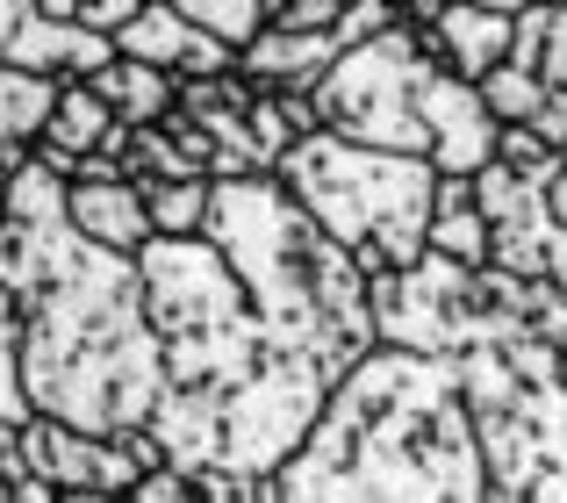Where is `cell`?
Returning <instances> with one entry per match:
<instances>
[{
  "instance_id": "4",
  "label": "cell",
  "mask_w": 567,
  "mask_h": 503,
  "mask_svg": "<svg viewBox=\"0 0 567 503\" xmlns=\"http://www.w3.org/2000/svg\"><path fill=\"white\" fill-rule=\"evenodd\" d=\"M274 181L295 195V209L323 230L367 280L410 274L424 259V224H431V158H395L346 144L331 130L302 137L274 166Z\"/></svg>"
},
{
  "instance_id": "26",
  "label": "cell",
  "mask_w": 567,
  "mask_h": 503,
  "mask_svg": "<svg viewBox=\"0 0 567 503\" xmlns=\"http://www.w3.org/2000/svg\"><path fill=\"white\" fill-rule=\"evenodd\" d=\"M546 280L567 295V230H554V245H546Z\"/></svg>"
},
{
  "instance_id": "23",
  "label": "cell",
  "mask_w": 567,
  "mask_h": 503,
  "mask_svg": "<svg viewBox=\"0 0 567 503\" xmlns=\"http://www.w3.org/2000/svg\"><path fill=\"white\" fill-rule=\"evenodd\" d=\"M144 0H80V29H94V37H115V29L137 14Z\"/></svg>"
},
{
  "instance_id": "18",
  "label": "cell",
  "mask_w": 567,
  "mask_h": 503,
  "mask_svg": "<svg viewBox=\"0 0 567 503\" xmlns=\"http://www.w3.org/2000/svg\"><path fill=\"white\" fill-rule=\"evenodd\" d=\"M0 424H8V432L29 424V403H22V309H14L8 288H0Z\"/></svg>"
},
{
  "instance_id": "24",
  "label": "cell",
  "mask_w": 567,
  "mask_h": 503,
  "mask_svg": "<svg viewBox=\"0 0 567 503\" xmlns=\"http://www.w3.org/2000/svg\"><path fill=\"white\" fill-rule=\"evenodd\" d=\"M29 22H37V8H29V0H0V65H8V51L29 37Z\"/></svg>"
},
{
  "instance_id": "22",
  "label": "cell",
  "mask_w": 567,
  "mask_h": 503,
  "mask_svg": "<svg viewBox=\"0 0 567 503\" xmlns=\"http://www.w3.org/2000/svg\"><path fill=\"white\" fill-rule=\"evenodd\" d=\"M539 80H546V94H567V8H546V37H539Z\"/></svg>"
},
{
  "instance_id": "9",
  "label": "cell",
  "mask_w": 567,
  "mask_h": 503,
  "mask_svg": "<svg viewBox=\"0 0 567 503\" xmlns=\"http://www.w3.org/2000/svg\"><path fill=\"white\" fill-rule=\"evenodd\" d=\"M331 65H338V37H295V29L274 22L237 51V80L251 94H317V80Z\"/></svg>"
},
{
  "instance_id": "19",
  "label": "cell",
  "mask_w": 567,
  "mask_h": 503,
  "mask_svg": "<svg viewBox=\"0 0 567 503\" xmlns=\"http://www.w3.org/2000/svg\"><path fill=\"white\" fill-rule=\"evenodd\" d=\"M496 166H503V173H517V181H532V187H546L560 158L546 152L532 130H496Z\"/></svg>"
},
{
  "instance_id": "2",
  "label": "cell",
  "mask_w": 567,
  "mask_h": 503,
  "mask_svg": "<svg viewBox=\"0 0 567 503\" xmlns=\"http://www.w3.org/2000/svg\"><path fill=\"white\" fill-rule=\"evenodd\" d=\"M266 503H488L453 367L374 346L266 475Z\"/></svg>"
},
{
  "instance_id": "17",
  "label": "cell",
  "mask_w": 567,
  "mask_h": 503,
  "mask_svg": "<svg viewBox=\"0 0 567 503\" xmlns=\"http://www.w3.org/2000/svg\"><path fill=\"white\" fill-rule=\"evenodd\" d=\"M424 252H431V259H445V266H460V274L488 266V224H482V209L431 216V224H424Z\"/></svg>"
},
{
  "instance_id": "28",
  "label": "cell",
  "mask_w": 567,
  "mask_h": 503,
  "mask_svg": "<svg viewBox=\"0 0 567 503\" xmlns=\"http://www.w3.org/2000/svg\"><path fill=\"white\" fill-rule=\"evenodd\" d=\"M8 503H65L58 490H43V482H14V496Z\"/></svg>"
},
{
  "instance_id": "15",
  "label": "cell",
  "mask_w": 567,
  "mask_h": 503,
  "mask_svg": "<svg viewBox=\"0 0 567 503\" xmlns=\"http://www.w3.org/2000/svg\"><path fill=\"white\" fill-rule=\"evenodd\" d=\"M166 8L181 14L187 29H202L208 43H223L230 58L266 29V0H166Z\"/></svg>"
},
{
  "instance_id": "31",
  "label": "cell",
  "mask_w": 567,
  "mask_h": 503,
  "mask_svg": "<svg viewBox=\"0 0 567 503\" xmlns=\"http://www.w3.org/2000/svg\"><path fill=\"white\" fill-rule=\"evenodd\" d=\"M554 158H560V166H567V144H560V152H554Z\"/></svg>"
},
{
  "instance_id": "8",
  "label": "cell",
  "mask_w": 567,
  "mask_h": 503,
  "mask_svg": "<svg viewBox=\"0 0 567 503\" xmlns=\"http://www.w3.org/2000/svg\"><path fill=\"white\" fill-rule=\"evenodd\" d=\"M115 58H130V65H152L166 72V80H223V72L237 65L223 43H208L202 29H187L181 14L166 8V0H144L137 14H130L123 29H115Z\"/></svg>"
},
{
  "instance_id": "6",
  "label": "cell",
  "mask_w": 567,
  "mask_h": 503,
  "mask_svg": "<svg viewBox=\"0 0 567 503\" xmlns=\"http://www.w3.org/2000/svg\"><path fill=\"white\" fill-rule=\"evenodd\" d=\"M14 446H22V482H43V490H58V496H130L144 482L115 439L65 432V424H51V418H29L22 432H14Z\"/></svg>"
},
{
  "instance_id": "11",
  "label": "cell",
  "mask_w": 567,
  "mask_h": 503,
  "mask_svg": "<svg viewBox=\"0 0 567 503\" xmlns=\"http://www.w3.org/2000/svg\"><path fill=\"white\" fill-rule=\"evenodd\" d=\"M115 130L109 101L94 94L86 80H58V101H51V123H43V137L29 144V158H37L43 173H58V181H72V166H80L86 152H101Z\"/></svg>"
},
{
  "instance_id": "21",
  "label": "cell",
  "mask_w": 567,
  "mask_h": 503,
  "mask_svg": "<svg viewBox=\"0 0 567 503\" xmlns=\"http://www.w3.org/2000/svg\"><path fill=\"white\" fill-rule=\"evenodd\" d=\"M65 503H202V496H194V482H187V475L158 468V475H144L130 496H65Z\"/></svg>"
},
{
  "instance_id": "7",
  "label": "cell",
  "mask_w": 567,
  "mask_h": 503,
  "mask_svg": "<svg viewBox=\"0 0 567 503\" xmlns=\"http://www.w3.org/2000/svg\"><path fill=\"white\" fill-rule=\"evenodd\" d=\"M416 115H424V158L431 173H445V181H474V173L496 158V123H488L482 94H474L467 80H453V72L424 65V80H416Z\"/></svg>"
},
{
  "instance_id": "14",
  "label": "cell",
  "mask_w": 567,
  "mask_h": 503,
  "mask_svg": "<svg viewBox=\"0 0 567 503\" xmlns=\"http://www.w3.org/2000/svg\"><path fill=\"white\" fill-rule=\"evenodd\" d=\"M474 94H482V109H488V123H496V130H525L532 115L546 109V80H539V72H525V65H511V58H503L496 72H482Z\"/></svg>"
},
{
  "instance_id": "16",
  "label": "cell",
  "mask_w": 567,
  "mask_h": 503,
  "mask_svg": "<svg viewBox=\"0 0 567 503\" xmlns=\"http://www.w3.org/2000/svg\"><path fill=\"white\" fill-rule=\"evenodd\" d=\"M137 195H144V216H152V238H202L208 181H152Z\"/></svg>"
},
{
  "instance_id": "5",
  "label": "cell",
  "mask_w": 567,
  "mask_h": 503,
  "mask_svg": "<svg viewBox=\"0 0 567 503\" xmlns=\"http://www.w3.org/2000/svg\"><path fill=\"white\" fill-rule=\"evenodd\" d=\"M416 80H424V58H416V29H388L374 43H352L338 51V65L317 80V123L346 144L367 152H395V158H424V115H416Z\"/></svg>"
},
{
  "instance_id": "20",
  "label": "cell",
  "mask_w": 567,
  "mask_h": 503,
  "mask_svg": "<svg viewBox=\"0 0 567 503\" xmlns=\"http://www.w3.org/2000/svg\"><path fill=\"white\" fill-rule=\"evenodd\" d=\"M388 29H402L395 22V0H346V14H338V51H352V43H374V37H388Z\"/></svg>"
},
{
  "instance_id": "10",
  "label": "cell",
  "mask_w": 567,
  "mask_h": 503,
  "mask_svg": "<svg viewBox=\"0 0 567 503\" xmlns=\"http://www.w3.org/2000/svg\"><path fill=\"white\" fill-rule=\"evenodd\" d=\"M65 224L80 230L86 245L115 252V259H137L144 245H152V216H144V195L130 181H65Z\"/></svg>"
},
{
  "instance_id": "29",
  "label": "cell",
  "mask_w": 567,
  "mask_h": 503,
  "mask_svg": "<svg viewBox=\"0 0 567 503\" xmlns=\"http://www.w3.org/2000/svg\"><path fill=\"white\" fill-rule=\"evenodd\" d=\"M474 8H488V14H525L532 0H474Z\"/></svg>"
},
{
  "instance_id": "27",
  "label": "cell",
  "mask_w": 567,
  "mask_h": 503,
  "mask_svg": "<svg viewBox=\"0 0 567 503\" xmlns=\"http://www.w3.org/2000/svg\"><path fill=\"white\" fill-rule=\"evenodd\" d=\"M37 22H80V0H29Z\"/></svg>"
},
{
  "instance_id": "3",
  "label": "cell",
  "mask_w": 567,
  "mask_h": 503,
  "mask_svg": "<svg viewBox=\"0 0 567 503\" xmlns=\"http://www.w3.org/2000/svg\"><path fill=\"white\" fill-rule=\"evenodd\" d=\"M202 238L223 252L251 317L266 324V338L280 352L317 360L331 389L381 346L374 317H367V274L295 209V195L274 173L208 181Z\"/></svg>"
},
{
  "instance_id": "25",
  "label": "cell",
  "mask_w": 567,
  "mask_h": 503,
  "mask_svg": "<svg viewBox=\"0 0 567 503\" xmlns=\"http://www.w3.org/2000/svg\"><path fill=\"white\" fill-rule=\"evenodd\" d=\"M539 209H546V224L567 230V166H554V181L539 187Z\"/></svg>"
},
{
  "instance_id": "30",
  "label": "cell",
  "mask_w": 567,
  "mask_h": 503,
  "mask_svg": "<svg viewBox=\"0 0 567 503\" xmlns=\"http://www.w3.org/2000/svg\"><path fill=\"white\" fill-rule=\"evenodd\" d=\"M8 496H14V482H0V503H8Z\"/></svg>"
},
{
  "instance_id": "32",
  "label": "cell",
  "mask_w": 567,
  "mask_h": 503,
  "mask_svg": "<svg viewBox=\"0 0 567 503\" xmlns=\"http://www.w3.org/2000/svg\"><path fill=\"white\" fill-rule=\"evenodd\" d=\"M546 8H567V0H546Z\"/></svg>"
},
{
  "instance_id": "1",
  "label": "cell",
  "mask_w": 567,
  "mask_h": 503,
  "mask_svg": "<svg viewBox=\"0 0 567 503\" xmlns=\"http://www.w3.org/2000/svg\"><path fill=\"white\" fill-rule=\"evenodd\" d=\"M0 288L22 309V403L65 432L115 439L152 424L166 360L144 324L137 259L65 224V181L29 158L0 181Z\"/></svg>"
},
{
  "instance_id": "12",
  "label": "cell",
  "mask_w": 567,
  "mask_h": 503,
  "mask_svg": "<svg viewBox=\"0 0 567 503\" xmlns=\"http://www.w3.org/2000/svg\"><path fill=\"white\" fill-rule=\"evenodd\" d=\"M51 101H58V80L0 65V181L29 166V144H37L43 123H51Z\"/></svg>"
},
{
  "instance_id": "13",
  "label": "cell",
  "mask_w": 567,
  "mask_h": 503,
  "mask_svg": "<svg viewBox=\"0 0 567 503\" xmlns=\"http://www.w3.org/2000/svg\"><path fill=\"white\" fill-rule=\"evenodd\" d=\"M86 86L109 101V115L123 130H152V123L173 115V80L152 72V65H130V58H109L101 72H86Z\"/></svg>"
}]
</instances>
